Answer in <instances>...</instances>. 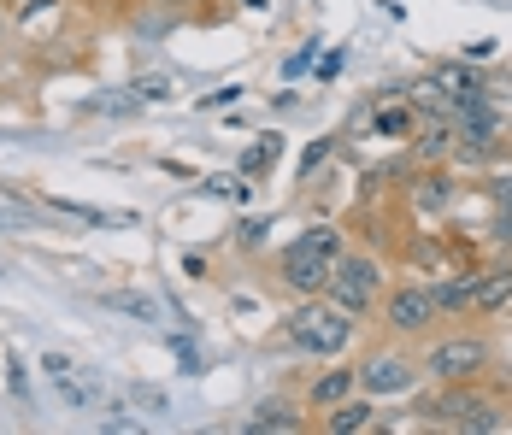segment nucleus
Segmentation results:
<instances>
[{
    "label": "nucleus",
    "mask_w": 512,
    "mask_h": 435,
    "mask_svg": "<svg viewBox=\"0 0 512 435\" xmlns=\"http://www.w3.org/2000/svg\"><path fill=\"white\" fill-rule=\"evenodd\" d=\"M359 336V318H348L342 306H330L324 294H301V306L283 312V341L307 359H342Z\"/></svg>",
    "instance_id": "obj_1"
},
{
    "label": "nucleus",
    "mask_w": 512,
    "mask_h": 435,
    "mask_svg": "<svg viewBox=\"0 0 512 435\" xmlns=\"http://www.w3.org/2000/svg\"><path fill=\"white\" fill-rule=\"evenodd\" d=\"M436 388H442V394L418 400V424L448 430V435H489V430L507 424V418H501V400L483 394L477 383H436Z\"/></svg>",
    "instance_id": "obj_2"
},
{
    "label": "nucleus",
    "mask_w": 512,
    "mask_h": 435,
    "mask_svg": "<svg viewBox=\"0 0 512 435\" xmlns=\"http://www.w3.org/2000/svg\"><path fill=\"white\" fill-rule=\"evenodd\" d=\"M342 224H307L295 242H283L277 253V277H283V289L289 294H324V277H330V265L342 259Z\"/></svg>",
    "instance_id": "obj_3"
},
{
    "label": "nucleus",
    "mask_w": 512,
    "mask_h": 435,
    "mask_svg": "<svg viewBox=\"0 0 512 435\" xmlns=\"http://www.w3.org/2000/svg\"><path fill=\"white\" fill-rule=\"evenodd\" d=\"M383 289H389L383 259H377V253H354V247H342V259H336V265H330V277H324V300H330V306H342L348 318L377 312Z\"/></svg>",
    "instance_id": "obj_4"
},
{
    "label": "nucleus",
    "mask_w": 512,
    "mask_h": 435,
    "mask_svg": "<svg viewBox=\"0 0 512 435\" xmlns=\"http://www.w3.org/2000/svg\"><path fill=\"white\" fill-rule=\"evenodd\" d=\"M489 365H495V341L489 336H448L418 359V371L430 383H483Z\"/></svg>",
    "instance_id": "obj_5"
},
{
    "label": "nucleus",
    "mask_w": 512,
    "mask_h": 435,
    "mask_svg": "<svg viewBox=\"0 0 512 435\" xmlns=\"http://www.w3.org/2000/svg\"><path fill=\"white\" fill-rule=\"evenodd\" d=\"M377 312H383V330H389L395 341H424V330L442 324L430 283H395V289H383Z\"/></svg>",
    "instance_id": "obj_6"
},
{
    "label": "nucleus",
    "mask_w": 512,
    "mask_h": 435,
    "mask_svg": "<svg viewBox=\"0 0 512 435\" xmlns=\"http://www.w3.org/2000/svg\"><path fill=\"white\" fill-rule=\"evenodd\" d=\"M359 377V394H371V400H389V394H412L418 388V359H407V353H395V347H383V353H365L354 365Z\"/></svg>",
    "instance_id": "obj_7"
},
{
    "label": "nucleus",
    "mask_w": 512,
    "mask_h": 435,
    "mask_svg": "<svg viewBox=\"0 0 512 435\" xmlns=\"http://www.w3.org/2000/svg\"><path fill=\"white\" fill-rule=\"evenodd\" d=\"M512 306V259H495L489 271H471V312L495 318Z\"/></svg>",
    "instance_id": "obj_8"
},
{
    "label": "nucleus",
    "mask_w": 512,
    "mask_h": 435,
    "mask_svg": "<svg viewBox=\"0 0 512 435\" xmlns=\"http://www.w3.org/2000/svg\"><path fill=\"white\" fill-rule=\"evenodd\" d=\"M42 371H48V383L59 388V400H65V406H77V412H89V406H95V383L77 371V359H65V353H42Z\"/></svg>",
    "instance_id": "obj_9"
},
{
    "label": "nucleus",
    "mask_w": 512,
    "mask_h": 435,
    "mask_svg": "<svg viewBox=\"0 0 512 435\" xmlns=\"http://www.w3.org/2000/svg\"><path fill=\"white\" fill-rule=\"evenodd\" d=\"M359 430H383V406L371 394H348L342 406L324 412V435H359Z\"/></svg>",
    "instance_id": "obj_10"
},
{
    "label": "nucleus",
    "mask_w": 512,
    "mask_h": 435,
    "mask_svg": "<svg viewBox=\"0 0 512 435\" xmlns=\"http://www.w3.org/2000/svg\"><path fill=\"white\" fill-rule=\"evenodd\" d=\"M348 394H359V377L354 365H330V371H318L307 388V412H330V406H342Z\"/></svg>",
    "instance_id": "obj_11"
},
{
    "label": "nucleus",
    "mask_w": 512,
    "mask_h": 435,
    "mask_svg": "<svg viewBox=\"0 0 512 435\" xmlns=\"http://www.w3.org/2000/svg\"><path fill=\"white\" fill-rule=\"evenodd\" d=\"M248 430L254 435H295V430H307V418H301V406L295 400H259L254 412H248Z\"/></svg>",
    "instance_id": "obj_12"
},
{
    "label": "nucleus",
    "mask_w": 512,
    "mask_h": 435,
    "mask_svg": "<svg viewBox=\"0 0 512 435\" xmlns=\"http://www.w3.org/2000/svg\"><path fill=\"white\" fill-rule=\"evenodd\" d=\"M412 130H418V100H383V106H377V136L407 142Z\"/></svg>",
    "instance_id": "obj_13"
},
{
    "label": "nucleus",
    "mask_w": 512,
    "mask_h": 435,
    "mask_svg": "<svg viewBox=\"0 0 512 435\" xmlns=\"http://www.w3.org/2000/svg\"><path fill=\"white\" fill-rule=\"evenodd\" d=\"M407 142L418 159H454V124H424L418 118V130H412Z\"/></svg>",
    "instance_id": "obj_14"
},
{
    "label": "nucleus",
    "mask_w": 512,
    "mask_h": 435,
    "mask_svg": "<svg viewBox=\"0 0 512 435\" xmlns=\"http://www.w3.org/2000/svg\"><path fill=\"white\" fill-rule=\"evenodd\" d=\"M430 294H436V312L442 318H465L471 312V271L465 277H448V283H430Z\"/></svg>",
    "instance_id": "obj_15"
},
{
    "label": "nucleus",
    "mask_w": 512,
    "mask_h": 435,
    "mask_svg": "<svg viewBox=\"0 0 512 435\" xmlns=\"http://www.w3.org/2000/svg\"><path fill=\"white\" fill-rule=\"evenodd\" d=\"M436 83H442V95H454V100H483L489 89H483V77L477 71H465V65H442L436 71Z\"/></svg>",
    "instance_id": "obj_16"
},
{
    "label": "nucleus",
    "mask_w": 512,
    "mask_h": 435,
    "mask_svg": "<svg viewBox=\"0 0 512 435\" xmlns=\"http://www.w3.org/2000/svg\"><path fill=\"white\" fill-rule=\"evenodd\" d=\"M412 200H418V206H430V212H442V206L454 200V183H448L442 171H418V183H412Z\"/></svg>",
    "instance_id": "obj_17"
},
{
    "label": "nucleus",
    "mask_w": 512,
    "mask_h": 435,
    "mask_svg": "<svg viewBox=\"0 0 512 435\" xmlns=\"http://www.w3.org/2000/svg\"><path fill=\"white\" fill-rule=\"evenodd\" d=\"M101 430H118V435H142V418H130V406H106Z\"/></svg>",
    "instance_id": "obj_18"
},
{
    "label": "nucleus",
    "mask_w": 512,
    "mask_h": 435,
    "mask_svg": "<svg viewBox=\"0 0 512 435\" xmlns=\"http://www.w3.org/2000/svg\"><path fill=\"white\" fill-rule=\"evenodd\" d=\"M106 306H118V312H136V318H154V312H159L148 294H106Z\"/></svg>",
    "instance_id": "obj_19"
},
{
    "label": "nucleus",
    "mask_w": 512,
    "mask_h": 435,
    "mask_svg": "<svg viewBox=\"0 0 512 435\" xmlns=\"http://www.w3.org/2000/svg\"><path fill=\"white\" fill-rule=\"evenodd\" d=\"M53 212H65V218H83V224H106L101 206H77V200H48Z\"/></svg>",
    "instance_id": "obj_20"
},
{
    "label": "nucleus",
    "mask_w": 512,
    "mask_h": 435,
    "mask_svg": "<svg viewBox=\"0 0 512 435\" xmlns=\"http://www.w3.org/2000/svg\"><path fill=\"white\" fill-rule=\"evenodd\" d=\"M89 112H112V118H130V112H136V100H124V95H95V100H89Z\"/></svg>",
    "instance_id": "obj_21"
},
{
    "label": "nucleus",
    "mask_w": 512,
    "mask_h": 435,
    "mask_svg": "<svg viewBox=\"0 0 512 435\" xmlns=\"http://www.w3.org/2000/svg\"><path fill=\"white\" fill-rule=\"evenodd\" d=\"M277 147H283V142H277V136H265V142H259L254 153H248V159H242V171H265V165H271V159H277Z\"/></svg>",
    "instance_id": "obj_22"
},
{
    "label": "nucleus",
    "mask_w": 512,
    "mask_h": 435,
    "mask_svg": "<svg viewBox=\"0 0 512 435\" xmlns=\"http://www.w3.org/2000/svg\"><path fill=\"white\" fill-rule=\"evenodd\" d=\"M489 194H495V212H512V171H495L489 177Z\"/></svg>",
    "instance_id": "obj_23"
},
{
    "label": "nucleus",
    "mask_w": 512,
    "mask_h": 435,
    "mask_svg": "<svg viewBox=\"0 0 512 435\" xmlns=\"http://www.w3.org/2000/svg\"><path fill=\"white\" fill-rule=\"evenodd\" d=\"M130 400H136V406H148V412H165V394H159L154 383H136V388H130Z\"/></svg>",
    "instance_id": "obj_24"
},
{
    "label": "nucleus",
    "mask_w": 512,
    "mask_h": 435,
    "mask_svg": "<svg viewBox=\"0 0 512 435\" xmlns=\"http://www.w3.org/2000/svg\"><path fill=\"white\" fill-rule=\"evenodd\" d=\"M495 242L512 253V212H495Z\"/></svg>",
    "instance_id": "obj_25"
},
{
    "label": "nucleus",
    "mask_w": 512,
    "mask_h": 435,
    "mask_svg": "<svg viewBox=\"0 0 512 435\" xmlns=\"http://www.w3.org/2000/svg\"><path fill=\"white\" fill-rule=\"evenodd\" d=\"M177 359H183V371H201V353H195L189 341H177Z\"/></svg>",
    "instance_id": "obj_26"
},
{
    "label": "nucleus",
    "mask_w": 512,
    "mask_h": 435,
    "mask_svg": "<svg viewBox=\"0 0 512 435\" xmlns=\"http://www.w3.org/2000/svg\"><path fill=\"white\" fill-rule=\"evenodd\" d=\"M165 6H171V12H189V6H201V0H165Z\"/></svg>",
    "instance_id": "obj_27"
},
{
    "label": "nucleus",
    "mask_w": 512,
    "mask_h": 435,
    "mask_svg": "<svg viewBox=\"0 0 512 435\" xmlns=\"http://www.w3.org/2000/svg\"><path fill=\"white\" fill-rule=\"evenodd\" d=\"M6 24H12V18H6V6H0V42H6Z\"/></svg>",
    "instance_id": "obj_28"
},
{
    "label": "nucleus",
    "mask_w": 512,
    "mask_h": 435,
    "mask_svg": "<svg viewBox=\"0 0 512 435\" xmlns=\"http://www.w3.org/2000/svg\"><path fill=\"white\" fill-rule=\"evenodd\" d=\"M0 6H6V12H12V6H24V0H0Z\"/></svg>",
    "instance_id": "obj_29"
}]
</instances>
